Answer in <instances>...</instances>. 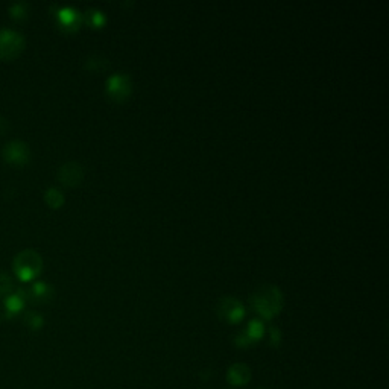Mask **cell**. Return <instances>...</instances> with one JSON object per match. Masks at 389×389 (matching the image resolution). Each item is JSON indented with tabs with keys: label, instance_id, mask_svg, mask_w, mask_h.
<instances>
[{
	"label": "cell",
	"instance_id": "obj_12",
	"mask_svg": "<svg viewBox=\"0 0 389 389\" xmlns=\"http://www.w3.org/2000/svg\"><path fill=\"white\" fill-rule=\"evenodd\" d=\"M251 377H253V372L247 363H233L227 372L228 383L233 386L248 385Z\"/></svg>",
	"mask_w": 389,
	"mask_h": 389
},
{
	"label": "cell",
	"instance_id": "obj_14",
	"mask_svg": "<svg viewBox=\"0 0 389 389\" xmlns=\"http://www.w3.org/2000/svg\"><path fill=\"white\" fill-rule=\"evenodd\" d=\"M110 66V59L106 58L102 53H93L86 59V67L90 70H104Z\"/></svg>",
	"mask_w": 389,
	"mask_h": 389
},
{
	"label": "cell",
	"instance_id": "obj_17",
	"mask_svg": "<svg viewBox=\"0 0 389 389\" xmlns=\"http://www.w3.org/2000/svg\"><path fill=\"white\" fill-rule=\"evenodd\" d=\"M10 14L14 20H19V21L25 20L28 17V3H23V2L14 3L10 8Z\"/></svg>",
	"mask_w": 389,
	"mask_h": 389
},
{
	"label": "cell",
	"instance_id": "obj_5",
	"mask_svg": "<svg viewBox=\"0 0 389 389\" xmlns=\"http://www.w3.org/2000/svg\"><path fill=\"white\" fill-rule=\"evenodd\" d=\"M218 315L227 323L238 324L245 316V307L238 298L227 295L222 296L218 303Z\"/></svg>",
	"mask_w": 389,
	"mask_h": 389
},
{
	"label": "cell",
	"instance_id": "obj_2",
	"mask_svg": "<svg viewBox=\"0 0 389 389\" xmlns=\"http://www.w3.org/2000/svg\"><path fill=\"white\" fill-rule=\"evenodd\" d=\"M12 268L21 281L35 280L43 271V258L34 249H25L15 256Z\"/></svg>",
	"mask_w": 389,
	"mask_h": 389
},
{
	"label": "cell",
	"instance_id": "obj_13",
	"mask_svg": "<svg viewBox=\"0 0 389 389\" xmlns=\"http://www.w3.org/2000/svg\"><path fill=\"white\" fill-rule=\"evenodd\" d=\"M44 201L50 209H59L64 204V193L57 187H49L44 192Z\"/></svg>",
	"mask_w": 389,
	"mask_h": 389
},
{
	"label": "cell",
	"instance_id": "obj_1",
	"mask_svg": "<svg viewBox=\"0 0 389 389\" xmlns=\"http://www.w3.org/2000/svg\"><path fill=\"white\" fill-rule=\"evenodd\" d=\"M249 303L258 315L263 316L265 319H271L278 315L281 309H283L285 298L283 292H281V289L277 285L265 283L258 286L251 294Z\"/></svg>",
	"mask_w": 389,
	"mask_h": 389
},
{
	"label": "cell",
	"instance_id": "obj_6",
	"mask_svg": "<svg viewBox=\"0 0 389 389\" xmlns=\"http://www.w3.org/2000/svg\"><path fill=\"white\" fill-rule=\"evenodd\" d=\"M133 90L131 76L126 73H114L106 79V93L116 101H124Z\"/></svg>",
	"mask_w": 389,
	"mask_h": 389
},
{
	"label": "cell",
	"instance_id": "obj_18",
	"mask_svg": "<svg viewBox=\"0 0 389 389\" xmlns=\"http://www.w3.org/2000/svg\"><path fill=\"white\" fill-rule=\"evenodd\" d=\"M269 333H271L272 344H274V345H278V344H280V341H281V333H280V330L277 329V327H271V329H269Z\"/></svg>",
	"mask_w": 389,
	"mask_h": 389
},
{
	"label": "cell",
	"instance_id": "obj_10",
	"mask_svg": "<svg viewBox=\"0 0 389 389\" xmlns=\"http://www.w3.org/2000/svg\"><path fill=\"white\" fill-rule=\"evenodd\" d=\"M53 295H55L53 287L48 283H44V281H37V283H34L25 291L26 301H30L32 304L49 303L53 298Z\"/></svg>",
	"mask_w": 389,
	"mask_h": 389
},
{
	"label": "cell",
	"instance_id": "obj_9",
	"mask_svg": "<svg viewBox=\"0 0 389 389\" xmlns=\"http://www.w3.org/2000/svg\"><path fill=\"white\" fill-rule=\"evenodd\" d=\"M265 334V325L260 321V319H251L247 330L245 332H240L238 336H236L234 342L236 345L239 347H249L251 344H254L258 339H262Z\"/></svg>",
	"mask_w": 389,
	"mask_h": 389
},
{
	"label": "cell",
	"instance_id": "obj_7",
	"mask_svg": "<svg viewBox=\"0 0 389 389\" xmlns=\"http://www.w3.org/2000/svg\"><path fill=\"white\" fill-rule=\"evenodd\" d=\"M2 155L6 163H10L12 166H25L30 160V149L28 146V143L21 140H12L5 144Z\"/></svg>",
	"mask_w": 389,
	"mask_h": 389
},
{
	"label": "cell",
	"instance_id": "obj_15",
	"mask_svg": "<svg viewBox=\"0 0 389 389\" xmlns=\"http://www.w3.org/2000/svg\"><path fill=\"white\" fill-rule=\"evenodd\" d=\"M23 321H25V324L32 330H40L44 324L43 316L40 314H37V312H26L25 316H23Z\"/></svg>",
	"mask_w": 389,
	"mask_h": 389
},
{
	"label": "cell",
	"instance_id": "obj_3",
	"mask_svg": "<svg viewBox=\"0 0 389 389\" xmlns=\"http://www.w3.org/2000/svg\"><path fill=\"white\" fill-rule=\"evenodd\" d=\"M25 304V289L14 291V286L0 287V321L12 319L15 315H19Z\"/></svg>",
	"mask_w": 389,
	"mask_h": 389
},
{
	"label": "cell",
	"instance_id": "obj_19",
	"mask_svg": "<svg viewBox=\"0 0 389 389\" xmlns=\"http://www.w3.org/2000/svg\"><path fill=\"white\" fill-rule=\"evenodd\" d=\"M8 129V120L5 117H0V135L5 134Z\"/></svg>",
	"mask_w": 389,
	"mask_h": 389
},
{
	"label": "cell",
	"instance_id": "obj_16",
	"mask_svg": "<svg viewBox=\"0 0 389 389\" xmlns=\"http://www.w3.org/2000/svg\"><path fill=\"white\" fill-rule=\"evenodd\" d=\"M84 19H86L90 23V25H93V26H102L105 23V15H104L102 11H99V10L86 11Z\"/></svg>",
	"mask_w": 389,
	"mask_h": 389
},
{
	"label": "cell",
	"instance_id": "obj_8",
	"mask_svg": "<svg viewBox=\"0 0 389 389\" xmlns=\"http://www.w3.org/2000/svg\"><path fill=\"white\" fill-rule=\"evenodd\" d=\"M84 175H86V172H84L81 163L72 160V162L64 163L58 169V181L66 187H76L82 182Z\"/></svg>",
	"mask_w": 389,
	"mask_h": 389
},
{
	"label": "cell",
	"instance_id": "obj_4",
	"mask_svg": "<svg viewBox=\"0 0 389 389\" xmlns=\"http://www.w3.org/2000/svg\"><path fill=\"white\" fill-rule=\"evenodd\" d=\"M25 37L17 30L2 29L0 30V61H14L25 50Z\"/></svg>",
	"mask_w": 389,
	"mask_h": 389
},
{
	"label": "cell",
	"instance_id": "obj_11",
	"mask_svg": "<svg viewBox=\"0 0 389 389\" xmlns=\"http://www.w3.org/2000/svg\"><path fill=\"white\" fill-rule=\"evenodd\" d=\"M57 15L61 28H64L66 30H68V32L78 29L84 20V15L78 10H75V8L70 6L61 8V10H58Z\"/></svg>",
	"mask_w": 389,
	"mask_h": 389
}]
</instances>
